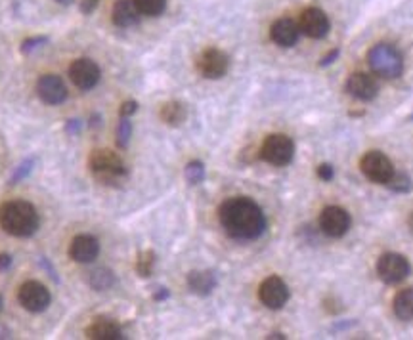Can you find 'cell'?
I'll return each instance as SVG.
<instances>
[{
    "mask_svg": "<svg viewBox=\"0 0 413 340\" xmlns=\"http://www.w3.org/2000/svg\"><path fill=\"white\" fill-rule=\"evenodd\" d=\"M111 15H113V23L117 27H123V29L132 27L140 22V12H138L136 4L132 0H117L113 4Z\"/></svg>",
    "mask_w": 413,
    "mask_h": 340,
    "instance_id": "obj_19",
    "label": "cell"
},
{
    "mask_svg": "<svg viewBox=\"0 0 413 340\" xmlns=\"http://www.w3.org/2000/svg\"><path fill=\"white\" fill-rule=\"evenodd\" d=\"M220 224L226 233L233 239L251 241L261 237L266 230V216L259 205L249 197H232L226 199L218 210Z\"/></svg>",
    "mask_w": 413,
    "mask_h": 340,
    "instance_id": "obj_1",
    "label": "cell"
},
{
    "mask_svg": "<svg viewBox=\"0 0 413 340\" xmlns=\"http://www.w3.org/2000/svg\"><path fill=\"white\" fill-rule=\"evenodd\" d=\"M44 43H46V38H41V36H38V38H27V40H25V43H23L22 50H23V52L35 50L36 46H43Z\"/></svg>",
    "mask_w": 413,
    "mask_h": 340,
    "instance_id": "obj_31",
    "label": "cell"
},
{
    "mask_svg": "<svg viewBox=\"0 0 413 340\" xmlns=\"http://www.w3.org/2000/svg\"><path fill=\"white\" fill-rule=\"evenodd\" d=\"M136 4L138 12L150 17H157L165 12L167 8V0H132Z\"/></svg>",
    "mask_w": 413,
    "mask_h": 340,
    "instance_id": "obj_24",
    "label": "cell"
},
{
    "mask_svg": "<svg viewBox=\"0 0 413 340\" xmlns=\"http://www.w3.org/2000/svg\"><path fill=\"white\" fill-rule=\"evenodd\" d=\"M407 226H410V230L413 232V210L410 212V216H407Z\"/></svg>",
    "mask_w": 413,
    "mask_h": 340,
    "instance_id": "obj_38",
    "label": "cell"
},
{
    "mask_svg": "<svg viewBox=\"0 0 413 340\" xmlns=\"http://www.w3.org/2000/svg\"><path fill=\"white\" fill-rule=\"evenodd\" d=\"M339 54H341V52H339V48H335V50L331 52V54H327L326 58H321V61H319V67L331 66V64H333L335 59L339 58Z\"/></svg>",
    "mask_w": 413,
    "mask_h": 340,
    "instance_id": "obj_34",
    "label": "cell"
},
{
    "mask_svg": "<svg viewBox=\"0 0 413 340\" xmlns=\"http://www.w3.org/2000/svg\"><path fill=\"white\" fill-rule=\"evenodd\" d=\"M0 310H2V297H0Z\"/></svg>",
    "mask_w": 413,
    "mask_h": 340,
    "instance_id": "obj_41",
    "label": "cell"
},
{
    "mask_svg": "<svg viewBox=\"0 0 413 340\" xmlns=\"http://www.w3.org/2000/svg\"><path fill=\"white\" fill-rule=\"evenodd\" d=\"M360 168H362L363 176L368 180L375 182V184H383L386 186V182L391 180L394 174V167H392L391 159L384 155L383 151H368L360 161Z\"/></svg>",
    "mask_w": 413,
    "mask_h": 340,
    "instance_id": "obj_6",
    "label": "cell"
},
{
    "mask_svg": "<svg viewBox=\"0 0 413 340\" xmlns=\"http://www.w3.org/2000/svg\"><path fill=\"white\" fill-rule=\"evenodd\" d=\"M259 298L270 310H282L289 302V287L285 285L282 277L270 275L259 287Z\"/></svg>",
    "mask_w": 413,
    "mask_h": 340,
    "instance_id": "obj_8",
    "label": "cell"
},
{
    "mask_svg": "<svg viewBox=\"0 0 413 340\" xmlns=\"http://www.w3.org/2000/svg\"><path fill=\"white\" fill-rule=\"evenodd\" d=\"M138 111V103L136 102H124L121 105V115L123 117H131Z\"/></svg>",
    "mask_w": 413,
    "mask_h": 340,
    "instance_id": "obj_33",
    "label": "cell"
},
{
    "mask_svg": "<svg viewBox=\"0 0 413 340\" xmlns=\"http://www.w3.org/2000/svg\"><path fill=\"white\" fill-rule=\"evenodd\" d=\"M298 35H300V27L291 17H280L277 22H274L272 29H270L272 40L277 46H282V48H291L293 44H297Z\"/></svg>",
    "mask_w": 413,
    "mask_h": 340,
    "instance_id": "obj_17",
    "label": "cell"
},
{
    "mask_svg": "<svg viewBox=\"0 0 413 340\" xmlns=\"http://www.w3.org/2000/svg\"><path fill=\"white\" fill-rule=\"evenodd\" d=\"M41 218L31 203L15 199L0 207V226L14 237H29L38 230Z\"/></svg>",
    "mask_w": 413,
    "mask_h": 340,
    "instance_id": "obj_2",
    "label": "cell"
},
{
    "mask_svg": "<svg viewBox=\"0 0 413 340\" xmlns=\"http://www.w3.org/2000/svg\"><path fill=\"white\" fill-rule=\"evenodd\" d=\"M153 268H155V254L152 251H144V253L138 254L136 272L140 277H150L153 274Z\"/></svg>",
    "mask_w": 413,
    "mask_h": 340,
    "instance_id": "obj_26",
    "label": "cell"
},
{
    "mask_svg": "<svg viewBox=\"0 0 413 340\" xmlns=\"http://www.w3.org/2000/svg\"><path fill=\"white\" fill-rule=\"evenodd\" d=\"M115 274L108 268H98L94 269L90 277H88V283H90V287L94 290H108L111 289L113 285H115Z\"/></svg>",
    "mask_w": 413,
    "mask_h": 340,
    "instance_id": "obj_23",
    "label": "cell"
},
{
    "mask_svg": "<svg viewBox=\"0 0 413 340\" xmlns=\"http://www.w3.org/2000/svg\"><path fill=\"white\" fill-rule=\"evenodd\" d=\"M20 304L27 311H44L50 306V290L44 287L43 283L38 281H27L23 283L17 293Z\"/></svg>",
    "mask_w": 413,
    "mask_h": 340,
    "instance_id": "obj_10",
    "label": "cell"
},
{
    "mask_svg": "<svg viewBox=\"0 0 413 340\" xmlns=\"http://www.w3.org/2000/svg\"><path fill=\"white\" fill-rule=\"evenodd\" d=\"M410 272L412 268H410V262L404 254L384 253L377 260V274L381 281H384L386 285H396V283L404 281Z\"/></svg>",
    "mask_w": 413,
    "mask_h": 340,
    "instance_id": "obj_7",
    "label": "cell"
},
{
    "mask_svg": "<svg viewBox=\"0 0 413 340\" xmlns=\"http://www.w3.org/2000/svg\"><path fill=\"white\" fill-rule=\"evenodd\" d=\"M132 136V124L129 121V117H123L119 121V126H117V145L119 147H126L129 142H131Z\"/></svg>",
    "mask_w": 413,
    "mask_h": 340,
    "instance_id": "obj_28",
    "label": "cell"
},
{
    "mask_svg": "<svg viewBox=\"0 0 413 340\" xmlns=\"http://www.w3.org/2000/svg\"><path fill=\"white\" fill-rule=\"evenodd\" d=\"M161 121L168 126H178L186 121L188 117V109L180 102H167L161 108Z\"/></svg>",
    "mask_w": 413,
    "mask_h": 340,
    "instance_id": "obj_21",
    "label": "cell"
},
{
    "mask_svg": "<svg viewBox=\"0 0 413 340\" xmlns=\"http://www.w3.org/2000/svg\"><path fill=\"white\" fill-rule=\"evenodd\" d=\"M98 2H100V0H82V2H80V12H82V14H92L96 10V6H98Z\"/></svg>",
    "mask_w": 413,
    "mask_h": 340,
    "instance_id": "obj_32",
    "label": "cell"
},
{
    "mask_svg": "<svg viewBox=\"0 0 413 340\" xmlns=\"http://www.w3.org/2000/svg\"><path fill=\"white\" fill-rule=\"evenodd\" d=\"M33 165H35V161H33V159L23 161L22 165L17 167V170H15V172H14V176L10 178V182H12V184H15V182H20V180H22V178H25V176H27V174L31 172V168H33Z\"/></svg>",
    "mask_w": 413,
    "mask_h": 340,
    "instance_id": "obj_29",
    "label": "cell"
},
{
    "mask_svg": "<svg viewBox=\"0 0 413 340\" xmlns=\"http://www.w3.org/2000/svg\"><path fill=\"white\" fill-rule=\"evenodd\" d=\"M12 266V256L10 254H0V269H8Z\"/></svg>",
    "mask_w": 413,
    "mask_h": 340,
    "instance_id": "obj_36",
    "label": "cell"
},
{
    "mask_svg": "<svg viewBox=\"0 0 413 340\" xmlns=\"http://www.w3.org/2000/svg\"><path fill=\"white\" fill-rule=\"evenodd\" d=\"M298 27H300V33H305L306 36L319 40V38L327 36L329 29H331V23H329V17H327L324 10H319V8H306L305 12L300 14Z\"/></svg>",
    "mask_w": 413,
    "mask_h": 340,
    "instance_id": "obj_13",
    "label": "cell"
},
{
    "mask_svg": "<svg viewBox=\"0 0 413 340\" xmlns=\"http://www.w3.org/2000/svg\"><path fill=\"white\" fill-rule=\"evenodd\" d=\"M368 64L371 71L383 79H398L404 71V59L391 44H375L368 52Z\"/></svg>",
    "mask_w": 413,
    "mask_h": 340,
    "instance_id": "obj_3",
    "label": "cell"
},
{
    "mask_svg": "<svg viewBox=\"0 0 413 340\" xmlns=\"http://www.w3.org/2000/svg\"><path fill=\"white\" fill-rule=\"evenodd\" d=\"M347 92L356 100L370 102L379 94V82L370 73H352L347 80Z\"/></svg>",
    "mask_w": 413,
    "mask_h": 340,
    "instance_id": "obj_14",
    "label": "cell"
},
{
    "mask_svg": "<svg viewBox=\"0 0 413 340\" xmlns=\"http://www.w3.org/2000/svg\"><path fill=\"white\" fill-rule=\"evenodd\" d=\"M295 155V144L285 134H270L261 147V157L274 167H287Z\"/></svg>",
    "mask_w": 413,
    "mask_h": 340,
    "instance_id": "obj_5",
    "label": "cell"
},
{
    "mask_svg": "<svg viewBox=\"0 0 413 340\" xmlns=\"http://www.w3.org/2000/svg\"><path fill=\"white\" fill-rule=\"evenodd\" d=\"M318 176L321 178L324 182H331L333 180V176H335V170L331 165H319L318 167Z\"/></svg>",
    "mask_w": 413,
    "mask_h": 340,
    "instance_id": "obj_30",
    "label": "cell"
},
{
    "mask_svg": "<svg viewBox=\"0 0 413 340\" xmlns=\"http://www.w3.org/2000/svg\"><path fill=\"white\" fill-rule=\"evenodd\" d=\"M90 340H119L123 339V331L117 321L109 318H96L87 329Z\"/></svg>",
    "mask_w": 413,
    "mask_h": 340,
    "instance_id": "obj_18",
    "label": "cell"
},
{
    "mask_svg": "<svg viewBox=\"0 0 413 340\" xmlns=\"http://www.w3.org/2000/svg\"><path fill=\"white\" fill-rule=\"evenodd\" d=\"M58 2H61V4H69L71 0H58Z\"/></svg>",
    "mask_w": 413,
    "mask_h": 340,
    "instance_id": "obj_40",
    "label": "cell"
},
{
    "mask_svg": "<svg viewBox=\"0 0 413 340\" xmlns=\"http://www.w3.org/2000/svg\"><path fill=\"white\" fill-rule=\"evenodd\" d=\"M392 308H394L396 318L402 319V321H412L413 319V289L400 290L398 295L394 297Z\"/></svg>",
    "mask_w": 413,
    "mask_h": 340,
    "instance_id": "obj_22",
    "label": "cell"
},
{
    "mask_svg": "<svg viewBox=\"0 0 413 340\" xmlns=\"http://www.w3.org/2000/svg\"><path fill=\"white\" fill-rule=\"evenodd\" d=\"M90 170L100 182L106 184H117L126 176V167H124L123 159L111 149H96L90 155Z\"/></svg>",
    "mask_w": 413,
    "mask_h": 340,
    "instance_id": "obj_4",
    "label": "cell"
},
{
    "mask_svg": "<svg viewBox=\"0 0 413 340\" xmlns=\"http://www.w3.org/2000/svg\"><path fill=\"white\" fill-rule=\"evenodd\" d=\"M100 254V243L92 235H77L69 245V256L79 264L94 262Z\"/></svg>",
    "mask_w": 413,
    "mask_h": 340,
    "instance_id": "obj_16",
    "label": "cell"
},
{
    "mask_svg": "<svg viewBox=\"0 0 413 340\" xmlns=\"http://www.w3.org/2000/svg\"><path fill=\"white\" fill-rule=\"evenodd\" d=\"M386 186H389L392 191H396V193H410L413 189V182L406 172H394L391 180L386 182Z\"/></svg>",
    "mask_w": 413,
    "mask_h": 340,
    "instance_id": "obj_25",
    "label": "cell"
},
{
    "mask_svg": "<svg viewBox=\"0 0 413 340\" xmlns=\"http://www.w3.org/2000/svg\"><path fill=\"white\" fill-rule=\"evenodd\" d=\"M67 131L79 132V121H69V123H67Z\"/></svg>",
    "mask_w": 413,
    "mask_h": 340,
    "instance_id": "obj_37",
    "label": "cell"
},
{
    "mask_svg": "<svg viewBox=\"0 0 413 340\" xmlns=\"http://www.w3.org/2000/svg\"><path fill=\"white\" fill-rule=\"evenodd\" d=\"M268 339H285V337L283 334H270Z\"/></svg>",
    "mask_w": 413,
    "mask_h": 340,
    "instance_id": "obj_39",
    "label": "cell"
},
{
    "mask_svg": "<svg viewBox=\"0 0 413 340\" xmlns=\"http://www.w3.org/2000/svg\"><path fill=\"white\" fill-rule=\"evenodd\" d=\"M168 295H171V293H168V289H165V287H159V289L153 293V298H155V300H167Z\"/></svg>",
    "mask_w": 413,
    "mask_h": 340,
    "instance_id": "obj_35",
    "label": "cell"
},
{
    "mask_svg": "<svg viewBox=\"0 0 413 340\" xmlns=\"http://www.w3.org/2000/svg\"><path fill=\"white\" fill-rule=\"evenodd\" d=\"M36 94L48 105H58L66 102L67 88L58 75H43L36 82Z\"/></svg>",
    "mask_w": 413,
    "mask_h": 340,
    "instance_id": "obj_15",
    "label": "cell"
},
{
    "mask_svg": "<svg viewBox=\"0 0 413 340\" xmlns=\"http://www.w3.org/2000/svg\"><path fill=\"white\" fill-rule=\"evenodd\" d=\"M100 67L96 66L92 59L80 58L75 59L69 67V79L77 88L80 90H90L98 84L100 80Z\"/></svg>",
    "mask_w": 413,
    "mask_h": 340,
    "instance_id": "obj_12",
    "label": "cell"
},
{
    "mask_svg": "<svg viewBox=\"0 0 413 340\" xmlns=\"http://www.w3.org/2000/svg\"><path fill=\"white\" fill-rule=\"evenodd\" d=\"M188 287L199 297H207L217 287V275L212 272H191L188 275Z\"/></svg>",
    "mask_w": 413,
    "mask_h": 340,
    "instance_id": "obj_20",
    "label": "cell"
},
{
    "mask_svg": "<svg viewBox=\"0 0 413 340\" xmlns=\"http://www.w3.org/2000/svg\"><path fill=\"white\" fill-rule=\"evenodd\" d=\"M228 67H230V59L224 52L218 50V48H207L197 59V69L205 79H222L228 73Z\"/></svg>",
    "mask_w": 413,
    "mask_h": 340,
    "instance_id": "obj_11",
    "label": "cell"
},
{
    "mask_svg": "<svg viewBox=\"0 0 413 340\" xmlns=\"http://www.w3.org/2000/svg\"><path fill=\"white\" fill-rule=\"evenodd\" d=\"M350 214L337 205L326 207L319 214V230L329 237H342L350 230Z\"/></svg>",
    "mask_w": 413,
    "mask_h": 340,
    "instance_id": "obj_9",
    "label": "cell"
},
{
    "mask_svg": "<svg viewBox=\"0 0 413 340\" xmlns=\"http://www.w3.org/2000/svg\"><path fill=\"white\" fill-rule=\"evenodd\" d=\"M186 180L191 186H197L205 180V165L201 161H191L186 165Z\"/></svg>",
    "mask_w": 413,
    "mask_h": 340,
    "instance_id": "obj_27",
    "label": "cell"
}]
</instances>
